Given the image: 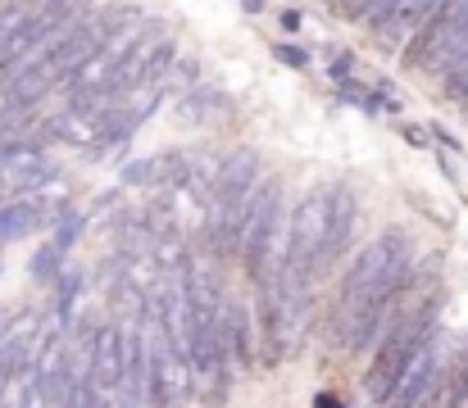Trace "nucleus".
<instances>
[{
  "instance_id": "10",
  "label": "nucleus",
  "mask_w": 468,
  "mask_h": 408,
  "mask_svg": "<svg viewBox=\"0 0 468 408\" xmlns=\"http://www.w3.org/2000/svg\"><path fill=\"white\" fill-rule=\"evenodd\" d=\"M186 159H191V150H159V154H146V159H133L123 168V186L164 191V186H173L186 173Z\"/></svg>"
},
{
  "instance_id": "17",
  "label": "nucleus",
  "mask_w": 468,
  "mask_h": 408,
  "mask_svg": "<svg viewBox=\"0 0 468 408\" xmlns=\"http://www.w3.org/2000/svg\"><path fill=\"white\" fill-rule=\"evenodd\" d=\"M164 87H168V96H173V100L191 96V91L200 87V64H196V55H177V64L168 68Z\"/></svg>"
},
{
  "instance_id": "19",
  "label": "nucleus",
  "mask_w": 468,
  "mask_h": 408,
  "mask_svg": "<svg viewBox=\"0 0 468 408\" xmlns=\"http://www.w3.org/2000/svg\"><path fill=\"white\" fill-rule=\"evenodd\" d=\"M59 408H105V395L96 391V382H91V377H82V382L69 391V400H64Z\"/></svg>"
},
{
  "instance_id": "9",
  "label": "nucleus",
  "mask_w": 468,
  "mask_h": 408,
  "mask_svg": "<svg viewBox=\"0 0 468 408\" xmlns=\"http://www.w3.org/2000/svg\"><path fill=\"white\" fill-rule=\"evenodd\" d=\"M218 340H223V354H228V368H255L260 363V336L250 331V318H246V304H237L228 295L223 304V327H218Z\"/></svg>"
},
{
  "instance_id": "15",
  "label": "nucleus",
  "mask_w": 468,
  "mask_h": 408,
  "mask_svg": "<svg viewBox=\"0 0 468 408\" xmlns=\"http://www.w3.org/2000/svg\"><path fill=\"white\" fill-rule=\"evenodd\" d=\"M164 100H168V87H164V82H142V87H133V91L123 96V110H128V119L142 128Z\"/></svg>"
},
{
  "instance_id": "21",
  "label": "nucleus",
  "mask_w": 468,
  "mask_h": 408,
  "mask_svg": "<svg viewBox=\"0 0 468 408\" xmlns=\"http://www.w3.org/2000/svg\"><path fill=\"white\" fill-rule=\"evenodd\" d=\"M278 59L292 64V68H305V64H310V50H301V46H278Z\"/></svg>"
},
{
  "instance_id": "20",
  "label": "nucleus",
  "mask_w": 468,
  "mask_h": 408,
  "mask_svg": "<svg viewBox=\"0 0 468 408\" xmlns=\"http://www.w3.org/2000/svg\"><path fill=\"white\" fill-rule=\"evenodd\" d=\"M468 400V354L455 363V372L446 377V408H460Z\"/></svg>"
},
{
  "instance_id": "8",
  "label": "nucleus",
  "mask_w": 468,
  "mask_h": 408,
  "mask_svg": "<svg viewBox=\"0 0 468 408\" xmlns=\"http://www.w3.org/2000/svg\"><path fill=\"white\" fill-rule=\"evenodd\" d=\"M105 136V114L87 110V105H69L59 114L46 119L41 128V141H64V145H78V150H96Z\"/></svg>"
},
{
  "instance_id": "18",
  "label": "nucleus",
  "mask_w": 468,
  "mask_h": 408,
  "mask_svg": "<svg viewBox=\"0 0 468 408\" xmlns=\"http://www.w3.org/2000/svg\"><path fill=\"white\" fill-rule=\"evenodd\" d=\"M64 268H69V255H64L55 241H46V246L32 255V281H46V286H55Z\"/></svg>"
},
{
  "instance_id": "12",
  "label": "nucleus",
  "mask_w": 468,
  "mask_h": 408,
  "mask_svg": "<svg viewBox=\"0 0 468 408\" xmlns=\"http://www.w3.org/2000/svg\"><path fill=\"white\" fill-rule=\"evenodd\" d=\"M228 114H232V105H228V96H223L214 82H200L191 96L177 100V119H182L186 128H214V123H223Z\"/></svg>"
},
{
  "instance_id": "5",
  "label": "nucleus",
  "mask_w": 468,
  "mask_h": 408,
  "mask_svg": "<svg viewBox=\"0 0 468 408\" xmlns=\"http://www.w3.org/2000/svg\"><path fill=\"white\" fill-rule=\"evenodd\" d=\"M278 227H282V182L264 177L260 191H255V204L246 214V227H241V259H246L250 281L264 272V259H269V246H273Z\"/></svg>"
},
{
  "instance_id": "2",
  "label": "nucleus",
  "mask_w": 468,
  "mask_h": 408,
  "mask_svg": "<svg viewBox=\"0 0 468 408\" xmlns=\"http://www.w3.org/2000/svg\"><path fill=\"white\" fill-rule=\"evenodd\" d=\"M260 182H264V163L250 145H237L223 154L218 182L209 191V214H205V241L214 246V255H241V227H246Z\"/></svg>"
},
{
  "instance_id": "16",
  "label": "nucleus",
  "mask_w": 468,
  "mask_h": 408,
  "mask_svg": "<svg viewBox=\"0 0 468 408\" xmlns=\"http://www.w3.org/2000/svg\"><path fill=\"white\" fill-rule=\"evenodd\" d=\"M87 227H91V223H87V214H82L78 204H69V209H64V214H59V218H55L46 232H50V241H55V246L69 255V250L82 241V232H87Z\"/></svg>"
},
{
  "instance_id": "13",
  "label": "nucleus",
  "mask_w": 468,
  "mask_h": 408,
  "mask_svg": "<svg viewBox=\"0 0 468 408\" xmlns=\"http://www.w3.org/2000/svg\"><path fill=\"white\" fill-rule=\"evenodd\" d=\"M41 227H46V214H41L27 195L0 204V241H23V236H32V232H41Z\"/></svg>"
},
{
  "instance_id": "23",
  "label": "nucleus",
  "mask_w": 468,
  "mask_h": 408,
  "mask_svg": "<svg viewBox=\"0 0 468 408\" xmlns=\"http://www.w3.org/2000/svg\"><path fill=\"white\" fill-rule=\"evenodd\" d=\"M301 18H305L301 9H287V14H282V27H292V32H296V27H301Z\"/></svg>"
},
{
  "instance_id": "22",
  "label": "nucleus",
  "mask_w": 468,
  "mask_h": 408,
  "mask_svg": "<svg viewBox=\"0 0 468 408\" xmlns=\"http://www.w3.org/2000/svg\"><path fill=\"white\" fill-rule=\"evenodd\" d=\"M314 408H346V400H336V395L318 391V395H314Z\"/></svg>"
},
{
  "instance_id": "3",
  "label": "nucleus",
  "mask_w": 468,
  "mask_h": 408,
  "mask_svg": "<svg viewBox=\"0 0 468 408\" xmlns=\"http://www.w3.org/2000/svg\"><path fill=\"white\" fill-rule=\"evenodd\" d=\"M432 327H437V299H423V304H414L410 313H400V322L378 340V354H373V363H368V372H364V395L378 408L391 400V391L400 386V377H405V368H410L419 340H423Z\"/></svg>"
},
{
  "instance_id": "11",
  "label": "nucleus",
  "mask_w": 468,
  "mask_h": 408,
  "mask_svg": "<svg viewBox=\"0 0 468 408\" xmlns=\"http://www.w3.org/2000/svg\"><path fill=\"white\" fill-rule=\"evenodd\" d=\"M350 236H355V195L350 186H336V209H332V232H327V246L314 264V281L327 277V272L341 264V255L350 250Z\"/></svg>"
},
{
  "instance_id": "4",
  "label": "nucleus",
  "mask_w": 468,
  "mask_h": 408,
  "mask_svg": "<svg viewBox=\"0 0 468 408\" xmlns=\"http://www.w3.org/2000/svg\"><path fill=\"white\" fill-rule=\"evenodd\" d=\"M332 209H336V186H318L310 195H301V204L292 209V255H287L292 277L314 281V264L332 232Z\"/></svg>"
},
{
  "instance_id": "1",
  "label": "nucleus",
  "mask_w": 468,
  "mask_h": 408,
  "mask_svg": "<svg viewBox=\"0 0 468 408\" xmlns=\"http://www.w3.org/2000/svg\"><path fill=\"white\" fill-rule=\"evenodd\" d=\"M410 277H414V241L405 227H387L355 255L336 295V331L346 350H368L382 336L387 304L410 286Z\"/></svg>"
},
{
  "instance_id": "6",
  "label": "nucleus",
  "mask_w": 468,
  "mask_h": 408,
  "mask_svg": "<svg viewBox=\"0 0 468 408\" xmlns=\"http://www.w3.org/2000/svg\"><path fill=\"white\" fill-rule=\"evenodd\" d=\"M441 327H432L423 340H419V350H414V359H410V368H405V377H400V386L391 391V400L382 408H423V400L437 391V382H441Z\"/></svg>"
},
{
  "instance_id": "7",
  "label": "nucleus",
  "mask_w": 468,
  "mask_h": 408,
  "mask_svg": "<svg viewBox=\"0 0 468 408\" xmlns=\"http://www.w3.org/2000/svg\"><path fill=\"white\" fill-rule=\"evenodd\" d=\"M91 382H96V391L105 400L119 395L123 382H128V345H123V327L119 322H105L101 336L91 340Z\"/></svg>"
},
{
  "instance_id": "14",
  "label": "nucleus",
  "mask_w": 468,
  "mask_h": 408,
  "mask_svg": "<svg viewBox=\"0 0 468 408\" xmlns=\"http://www.w3.org/2000/svg\"><path fill=\"white\" fill-rule=\"evenodd\" d=\"M82 290H87V272L78 268V264H69V268L59 272V281H55V322L69 331L73 327V313H78V299H82Z\"/></svg>"
},
{
  "instance_id": "24",
  "label": "nucleus",
  "mask_w": 468,
  "mask_h": 408,
  "mask_svg": "<svg viewBox=\"0 0 468 408\" xmlns=\"http://www.w3.org/2000/svg\"><path fill=\"white\" fill-rule=\"evenodd\" d=\"M27 5H32V9H59L64 0H27Z\"/></svg>"
}]
</instances>
